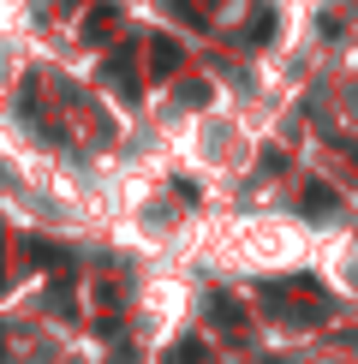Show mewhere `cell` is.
Instances as JSON below:
<instances>
[{
    "instance_id": "obj_2",
    "label": "cell",
    "mask_w": 358,
    "mask_h": 364,
    "mask_svg": "<svg viewBox=\"0 0 358 364\" xmlns=\"http://www.w3.org/2000/svg\"><path fill=\"white\" fill-rule=\"evenodd\" d=\"M149 60H156V66H149V72H173V66H179V42L156 36V42H149Z\"/></svg>"
},
{
    "instance_id": "obj_3",
    "label": "cell",
    "mask_w": 358,
    "mask_h": 364,
    "mask_svg": "<svg viewBox=\"0 0 358 364\" xmlns=\"http://www.w3.org/2000/svg\"><path fill=\"white\" fill-rule=\"evenodd\" d=\"M108 30H114V6H96V12H90V24H84V42H102Z\"/></svg>"
},
{
    "instance_id": "obj_6",
    "label": "cell",
    "mask_w": 358,
    "mask_h": 364,
    "mask_svg": "<svg viewBox=\"0 0 358 364\" xmlns=\"http://www.w3.org/2000/svg\"><path fill=\"white\" fill-rule=\"evenodd\" d=\"M168 364H203V341H185L179 353H168Z\"/></svg>"
},
{
    "instance_id": "obj_1",
    "label": "cell",
    "mask_w": 358,
    "mask_h": 364,
    "mask_svg": "<svg viewBox=\"0 0 358 364\" xmlns=\"http://www.w3.org/2000/svg\"><path fill=\"white\" fill-rule=\"evenodd\" d=\"M126 66H131V48H114V54H108V84H114V90H126V96H131V90H138V78H131Z\"/></svg>"
},
{
    "instance_id": "obj_4",
    "label": "cell",
    "mask_w": 358,
    "mask_h": 364,
    "mask_svg": "<svg viewBox=\"0 0 358 364\" xmlns=\"http://www.w3.org/2000/svg\"><path fill=\"white\" fill-rule=\"evenodd\" d=\"M305 209L310 215H328L335 209V186H305Z\"/></svg>"
},
{
    "instance_id": "obj_5",
    "label": "cell",
    "mask_w": 358,
    "mask_h": 364,
    "mask_svg": "<svg viewBox=\"0 0 358 364\" xmlns=\"http://www.w3.org/2000/svg\"><path fill=\"white\" fill-rule=\"evenodd\" d=\"M215 323H227L233 335H245V311H239L233 299H215Z\"/></svg>"
}]
</instances>
